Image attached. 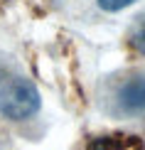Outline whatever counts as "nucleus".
<instances>
[{
  "label": "nucleus",
  "mask_w": 145,
  "mask_h": 150,
  "mask_svg": "<svg viewBox=\"0 0 145 150\" xmlns=\"http://www.w3.org/2000/svg\"><path fill=\"white\" fill-rule=\"evenodd\" d=\"M128 45L133 47L138 54H145V15L138 17V22L133 25V30H130V35H128Z\"/></svg>",
  "instance_id": "nucleus-4"
},
{
  "label": "nucleus",
  "mask_w": 145,
  "mask_h": 150,
  "mask_svg": "<svg viewBox=\"0 0 145 150\" xmlns=\"http://www.w3.org/2000/svg\"><path fill=\"white\" fill-rule=\"evenodd\" d=\"M3 79H5V64L0 62V81H3Z\"/></svg>",
  "instance_id": "nucleus-6"
},
{
  "label": "nucleus",
  "mask_w": 145,
  "mask_h": 150,
  "mask_svg": "<svg viewBox=\"0 0 145 150\" xmlns=\"http://www.w3.org/2000/svg\"><path fill=\"white\" fill-rule=\"evenodd\" d=\"M118 111L125 116H140L145 113V76H130L123 81L116 93Z\"/></svg>",
  "instance_id": "nucleus-2"
},
{
  "label": "nucleus",
  "mask_w": 145,
  "mask_h": 150,
  "mask_svg": "<svg viewBox=\"0 0 145 150\" xmlns=\"http://www.w3.org/2000/svg\"><path fill=\"white\" fill-rule=\"evenodd\" d=\"M96 3L103 12H118V10H125L128 5H133L135 0H96Z\"/></svg>",
  "instance_id": "nucleus-5"
},
{
  "label": "nucleus",
  "mask_w": 145,
  "mask_h": 150,
  "mask_svg": "<svg viewBox=\"0 0 145 150\" xmlns=\"http://www.w3.org/2000/svg\"><path fill=\"white\" fill-rule=\"evenodd\" d=\"M42 106L40 91L30 79L12 76L0 86V116L8 121H27Z\"/></svg>",
  "instance_id": "nucleus-1"
},
{
  "label": "nucleus",
  "mask_w": 145,
  "mask_h": 150,
  "mask_svg": "<svg viewBox=\"0 0 145 150\" xmlns=\"http://www.w3.org/2000/svg\"><path fill=\"white\" fill-rule=\"evenodd\" d=\"M86 150H143V140L138 135H125V133L101 135V138L89 140Z\"/></svg>",
  "instance_id": "nucleus-3"
}]
</instances>
